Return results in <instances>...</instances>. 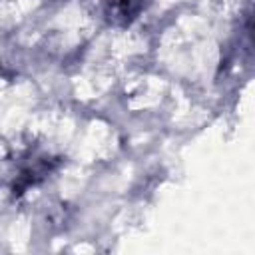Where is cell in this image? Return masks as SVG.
Here are the masks:
<instances>
[{
  "label": "cell",
  "instance_id": "cell-2",
  "mask_svg": "<svg viewBox=\"0 0 255 255\" xmlns=\"http://www.w3.org/2000/svg\"><path fill=\"white\" fill-rule=\"evenodd\" d=\"M245 34H247L249 42L255 46V8H253L251 14L247 16V22H245Z\"/></svg>",
  "mask_w": 255,
  "mask_h": 255
},
{
  "label": "cell",
  "instance_id": "cell-1",
  "mask_svg": "<svg viewBox=\"0 0 255 255\" xmlns=\"http://www.w3.org/2000/svg\"><path fill=\"white\" fill-rule=\"evenodd\" d=\"M151 0H104V14L110 24L128 26L131 24Z\"/></svg>",
  "mask_w": 255,
  "mask_h": 255
}]
</instances>
